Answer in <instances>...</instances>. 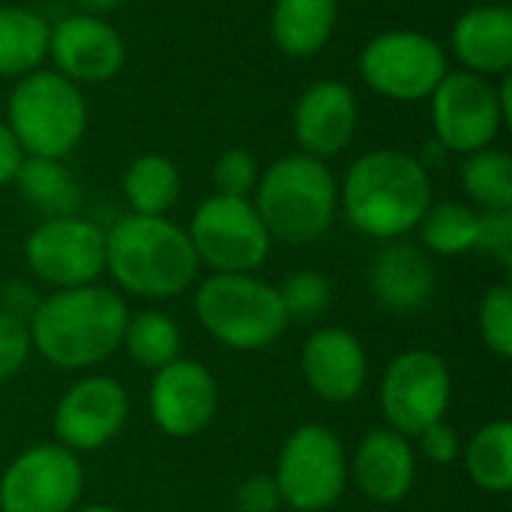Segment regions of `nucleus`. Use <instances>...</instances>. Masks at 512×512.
<instances>
[{
    "instance_id": "16",
    "label": "nucleus",
    "mask_w": 512,
    "mask_h": 512,
    "mask_svg": "<svg viewBox=\"0 0 512 512\" xmlns=\"http://www.w3.org/2000/svg\"><path fill=\"white\" fill-rule=\"evenodd\" d=\"M51 69L81 84H105L126 66V42L120 30L96 15L72 12L51 27L48 36Z\"/></svg>"
},
{
    "instance_id": "41",
    "label": "nucleus",
    "mask_w": 512,
    "mask_h": 512,
    "mask_svg": "<svg viewBox=\"0 0 512 512\" xmlns=\"http://www.w3.org/2000/svg\"><path fill=\"white\" fill-rule=\"evenodd\" d=\"M471 3H507V0H471Z\"/></svg>"
},
{
    "instance_id": "23",
    "label": "nucleus",
    "mask_w": 512,
    "mask_h": 512,
    "mask_svg": "<svg viewBox=\"0 0 512 512\" xmlns=\"http://www.w3.org/2000/svg\"><path fill=\"white\" fill-rule=\"evenodd\" d=\"M12 183L24 198V204L36 210L42 219L72 216L81 207V186L75 174L63 165V159L24 156Z\"/></svg>"
},
{
    "instance_id": "9",
    "label": "nucleus",
    "mask_w": 512,
    "mask_h": 512,
    "mask_svg": "<svg viewBox=\"0 0 512 512\" xmlns=\"http://www.w3.org/2000/svg\"><path fill=\"white\" fill-rule=\"evenodd\" d=\"M429 114L435 141L456 156L495 147L501 129L512 120L498 93V78L450 69L432 90Z\"/></svg>"
},
{
    "instance_id": "25",
    "label": "nucleus",
    "mask_w": 512,
    "mask_h": 512,
    "mask_svg": "<svg viewBox=\"0 0 512 512\" xmlns=\"http://www.w3.org/2000/svg\"><path fill=\"white\" fill-rule=\"evenodd\" d=\"M180 168L165 153H144L129 162L123 174V198L129 213L138 216H168L180 201Z\"/></svg>"
},
{
    "instance_id": "13",
    "label": "nucleus",
    "mask_w": 512,
    "mask_h": 512,
    "mask_svg": "<svg viewBox=\"0 0 512 512\" xmlns=\"http://www.w3.org/2000/svg\"><path fill=\"white\" fill-rule=\"evenodd\" d=\"M81 495V459L57 441L21 450L0 474V512H72Z\"/></svg>"
},
{
    "instance_id": "31",
    "label": "nucleus",
    "mask_w": 512,
    "mask_h": 512,
    "mask_svg": "<svg viewBox=\"0 0 512 512\" xmlns=\"http://www.w3.org/2000/svg\"><path fill=\"white\" fill-rule=\"evenodd\" d=\"M477 330L483 345L501 357H512V288L510 282L492 285L477 306Z\"/></svg>"
},
{
    "instance_id": "30",
    "label": "nucleus",
    "mask_w": 512,
    "mask_h": 512,
    "mask_svg": "<svg viewBox=\"0 0 512 512\" xmlns=\"http://www.w3.org/2000/svg\"><path fill=\"white\" fill-rule=\"evenodd\" d=\"M276 288L291 324H315L333 303L330 279L318 270H291Z\"/></svg>"
},
{
    "instance_id": "6",
    "label": "nucleus",
    "mask_w": 512,
    "mask_h": 512,
    "mask_svg": "<svg viewBox=\"0 0 512 512\" xmlns=\"http://www.w3.org/2000/svg\"><path fill=\"white\" fill-rule=\"evenodd\" d=\"M87 99L57 69H36L15 81L6 102V126L24 156L66 159L87 132Z\"/></svg>"
},
{
    "instance_id": "32",
    "label": "nucleus",
    "mask_w": 512,
    "mask_h": 512,
    "mask_svg": "<svg viewBox=\"0 0 512 512\" xmlns=\"http://www.w3.org/2000/svg\"><path fill=\"white\" fill-rule=\"evenodd\" d=\"M258 177H261L258 159L243 147H231L219 153L210 171L216 195H231V198H252Z\"/></svg>"
},
{
    "instance_id": "2",
    "label": "nucleus",
    "mask_w": 512,
    "mask_h": 512,
    "mask_svg": "<svg viewBox=\"0 0 512 512\" xmlns=\"http://www.w3.org/2000/svg\"><path fill=\"white\" fill-rule=\"evenodd\" d=\"M435 201L432 171L408 150L378 147L357 156L339 186L348 225L378 243L405 240Z\"/></svg>"
},
{
    "instance_id": "39",
    "label": "nucleus",
    "mask_w": 512,
    "mask_h": 512,
    "mask_svg": "<svg viewBox=\"0 0 512 512\" xmlns=\"http://www.w3.org/2000/svg\"><path fill=\"white\" fill-rule=\"evenodd\" d=\"M72 3H75V9H78V12H84V15L105 18V15H111L123 0H72Z\"/></svg>"
},
{
    "instance_id": "11",
    "label": "nucleus",
    "mask_w": 512,
    "mask_h": 512,
    "mask_svg": "<svg viewBox=\"0 0 512 512\" xmlns=\"http://www.w3.org/2000/svg\"><path fill=\"white\" fill-rule=\"evenodd\" d=\"M453 405V375L441 354L408 348L396 354L378 384V408L387 429L417 438L426 426L447 417Z\"/></svg>"
},
{
    "instance_id": "27",
    "label": "nucleus",
    "mask_w": 512,
    "mask_h": 512,
    "mask_svg": "<svg viewBox=\"0 0 512 512\" xmlns=\"http://www.w3.org/2000/svg\"><path fill=\"white\" fill-rule=\"evenodd\" d=\"M465 471L486 495H507L512 489V426L492 420L480 426L465 444Z\"/></svg>"
},
{
    "instance_id": "26",
    "label": "nucleus",
    "mask_w": 512,
    "mask_h": 512,
    "mask_svg": "<svg viewBox=\"0 0 512 512\" xmlns=\"http://www.w3.org/2000/svg\"><path fill=\"white\" fill-rule=\"evenodd\" d=\"M120 348L138 369L156 372L180 357L183 333H180V324L165 309L150 306V309L129 312Z\"/></svg>"
},
{
    "instance_id": "22",
    "label": "nucleus",
    "mask_w": 512,
    "mask_h": 512,
    "mask_svg": "<svg viewBox=\"0 0 512 512\" xmlns=\"http://www.w3.org/2000/svg\"><path fill=\"white\" fill-rule=\"evenodd\" d=\"M339 24V0H273L270 36L288 57L321 54Z\"/></svg>"
},
{
    "instance_id": "28",
    "label": "nucleus",
    "mask_w": 512,
    "mask_h": 512,
    "mask_svg": "<svg viewBox=\"0 0 512 512\" xmlns=\"http://www.w3.org/2000/svg\"><path fill=\"white\" fill-rule=\"evenodd\" d=\"M480 210L462 201H432L423 213L417 234L420 246L438 258H459L474 252Z\"/></svg>"
},
{
    "instance_id": "17",
    "label": "nucleus",
    "mask_w": 512,
    "mask_h": 512,
    "mask_svg": "<svg viewBox=\"0 0 512 512\" xmlns=\"http://www.w3.org/2000/svg\"><path fill=\"white\" fill-rule=\"evenodd\" d=\"M306 387L327 405L357 402L369 381V354L345 327H315L300 348Z\"/></svg>"
},
{
    "instance_id": "14",
    "label": "nucleus",
    "mask_w": 512,
    "mask_h": 512,
    "mask_svg": "<svg viewBox=\"0 0 512 512\" xmlns=\"http://www.w3.org/2000/svg\"><path fill=\"white\" fill-rule=\"evenodd\" d=\"M129 423V393L111 375H81L54 405V441L75 456L108 447Z\"/></svg>"
},
{
    "instance_id": "19",
    "label": "nucleus",
    "mask_w": 512,
    "mask_h": 512,
    "mask_svg": "<svg viewBox=\"0 0 512 512\" xmlns=\"http://www.w3.org/2000/svg\"><path fill=\"white\" fill-rule=\"evenodd\" d=\"M348 474L363 492V498L375 504H399L411 495L417 483V450L414 441L381 426L369 429L354 456L348 459Z\"/></svg>"
},
{
    "instance_id": "15",
    "label": "nucleus",
    "mask_w": 512,
    "mask_h": 512,
    "mask_svg": "<svg viewBox=\"0 0 512 512\" xmlns=\"http://www.w3.org/2000/svg\"><path fill=\"white\" fill-rule=\"evenodd\" d=\"M147 408L162 435L180 441L195 438L213 423L219 411V384L204 363L177 357L153 372Z\"/></svg>"
},
{
    "instance_id": "18",
    "label": "nucleus",
    "mask_w": 512,
    "mask_h": 512,
    "mask_svg": "<svg viewBox=\"0 0 512 512\" xmlns=\"http://www.w3.org/2000/svg\"><path fill=\"white\" fill-rule=\"evenodd\" d=\"M357 123V93L336 78H321L309 84L294 105V141L300 153L324 162L339 156L354 141Z\"/></svg>"
},
{
    "instance_id": "1",
    "label": "nucleus",
    "mask_w": 512,
    "mask_h": 512,
    "mask_svg": "<svg viewBox=\"0 0 512 512\" xmlns=\"http://www.w3.org/2000/svg\"><path fill=\"white\" fill-rule=\"evenodd\" d=\"M129 303L117 288L81 285L42 294L27 321L33 351L60 372H87L120 351Z\"/></svg>"
},
{
    "instance_id": "35",
    "label": "nucleus",
    "mask_w": 512,
    "mask_h": 512,
    "mask_svg": "<svg viewBox=\"0 0 512 512\" xmlns=\"http://www.w3.org/2000/svg\"><path fill=\"white\" fill-rule=\"evenodd\" d=\"M414 441L420 447V456L426 462L438 465V468H447V465H453L462 456V438H459V432L447 420H438V423L426 426Z\"/></svg>"
},
{
    "instance_id": "10",
    "label": "nucleus",
    "mask_w": 512,
    "mask_h": 512,
    "mask_svg": "<svg viewBox=\"0 0 512 512\" xmlns=\"http://www.w3.org/2000/svg\"><path fill=\"white\" fill-rule=\"evenodd\" d=\"M186 234L198 264L213 273H255L264 267L273 249L252 198L213 192L195 207Z\"/></svg>"
},
{
    "instance_id": "7",
    "label": "nucleus",
    "mask_w": 512,
    "mask_h": 512,
    "mask_svg": "<svg viewBox=\"0 0 512 512\" xmlns=\"http://www.w3.org/2000/svg\"><path fill=\"white\" fill-rule=\"evenodd\" d=\"M273 480L291 512H327L351 483L342 438L324 423L297 426L279 450Z\"/></svg>"
},
{
    "instance_id": "4",
    "label": "nucleus",
    "mask_w": 512,
    "mask_h": 512,
    "mask_svg": "<svg viewBox=\"0 0 512 512\" xmlns=\"http://www.w3.org/2000/svg\"><path fill=\"white\" fill-rule=\"evenodd\" d=\"M252 204L273 243L309 246L330 234L339 213V180L324 159L288 153L270 162Z\"/></svg>"
},
{
    "instance_id": "40",
    "label": "nucleus",
    "mask_w": 512,
    "mask_h": 512,
    "mask_svg": "<svg viewBox=\"0 0 512 512\" xmlns=\"http://www.w3.org/2000/svg\"><path fill=\"white\" fill-rule=\"evenodd\" d=\"M72 512H120L117 507H111V504H78Z\"/></svg>"
},
{
    "instance_id": "29",
    "label": "nucleus",
    "mask_w": 512,
    "mask_h": 512,
    "mask_svg": "<svg viewBox=\"0 0 512 512\" xmlns=\"http://www.w3.org/2000/svg\"><path fill=\"white\" fill-rule=\"evenodd\" d=\"M459 183L480 210H512V159L501 147L462 156Z\"/></svg>"
},
{
    "instance_id": "38",
    "label": "nucleus",
    "mask_w": 512,
    "mask_h": 512,
    "mask_svg": "<svg viewBox=\"0 0 512 512\" xmlns=\"http://www.w3.org/2000/svg\"><path fill=\"white\" fill-rule=\"evenodd\" d=\"M21 162H24V150L12 135V129L6 126V120H0V186H9L15 180Z\"/></svg>"
},
{
    "instance_id": "37",
    "label": "nucleus",
    "mask_w": 512,
    "mask_h": 512,
    "mask_svg": "<svg viewBox=\"0 0 512 512\" xmlns=\"http://www.w3.org/2000/svg\"><path fill=\"white\" fill-rule=\"evenodd\" d=\"M39 300H42V294H39L30 282H21V279L6 282V285L0 288V312L18 318V321H24V324L33 318Z\"/></svg>"
},
{
    "instance_id": "24",
    "label": "nucleus",
    "mask_w": 512,
    "mask_h": 512,
    "mask_svg": "<svg viewBox=\"0 0 512 512\" xmlns=\"http://www.w3.org/2000/svg\"><path fill=\"white\" fill-rule=\"evenodd\" d=\"M51 24L30 6H0V78H24L48 60Z\"/></svg>"
},
{
    "instance_id": "3",
    "label": "nucleus",
    "mask_w": 512,
    "mask_h": 512,
    "mask_svg": "<svg viewBox=\"0 0 512 512\" xmlns=\"http://www.w3.org/2000/svg\"><path fill=\"white\" fill-rule=\"evenodd\" d=\"M105 273L120 294L165 303L198 282L201 264L186 228L168 216L126 213L105 231Z\"/></svg>"
},
{
    "instance_id": "8",
    "label": "nucleus",
    "mask_w": 512,
    "mask_h": 512,
    "mask_svg": "<svg viewBox=\"0 0 512 512\" xmlns=\"http://www.w3.org/2000/svg\"><path fill=\"white\" fill-rule=\"evenodd\" d=\"M357 72L363 84L381 99L426 102L450 72V57L435 36L399 27L384 30L363 45Z\"/></svg>"
},
{
    "instance_id": "33",
    "label": "nucleus",
    "mask_w": 512,
    "mask_h": 512,
    "mask_svg": "<svg viewBox=\"0 0 512 512\" xmlns=\"http://www.w3.org/2000/svg\"><path fill=\"white\" fill-rule=\"evenodd\" d=\"M474 252L486 255L498 267H512V210H480Z\"/></svg>"
},
{
    "instance_id": "34",
    "label": "nucleus",
    "mask_w": 512,
    "mask_h": 512,
    "mask_svg": "<svg viewBox=\"0 0 512 512\" xmlns=\"http://www.w3.org/2000/svg\"><path fill=\"white\" fill-rule=\"evenodd\" d=\"M30 330L24 321L0 312V384L12 381L30 360Z\"/></svg>"
},
{
    "instance_id": "12",
    "label": "nucleus",
    "mask_w": 512,
    "mask_h": 512,
    "mask_svg": "<svg viewBox=\"0 0 512 512\" xmlns=\"http://www.w3.org/2000/svg\"><path fill=\"white\" fill-rule=\"evenodd\" d=\"M24 264L51 291L93 285L105 273V228L81 213L42 219L24 240Z\"/></svg>"
},
{
    "instance_id": "36",
    "label": "nucleus",
    "mask_w": 512,
    "mask_h": 512,
    "mask_svg": "<svg viewBox=\"0 0 512 512\" xmlns=\"http://www.w3.org/2000/svg\"><path fill=\"white\" fill-rule=\"evenodd\" d=\"M234 504H237V512H279L285 507L273 474L246 477L234 492Z\"/></svg>"
},
{
    "instance_id": "21",
    "label": "nucleus",
    "mask_w": 512,
    "mask_h": 512,
    "mask_svg": "<svg viewBox=\"0 0 512 512\" xmlns=\"http://www.w3.org/2000/svg\"><path fill=\"white\" fill-rule=\"evenodd\" d=\"M450 51L465 72L501 78L512 69L510 3H471L450 30Z\"/></svg>"
},
{
    "instance_id": "5",
    "label": "nucleus",
    "mask_w": 512,
    "mask_h": 512,
    "mask_svg": "<svg viewBox=\"0 0 512 512\" xmlns=\"http://www.w3.org/2000/svg\"><path fill=\"white\" fill-rule=\"evenodd\" d=\"M192 309L213 342L240 354L276 345L291 327L279 288L255 273H210L195 282Z\"/></svg>"
},
{
    "instance_id": "20",
    "label": "nucleus",
    "mask_w": 512,
    "mask_h": 512,
    "mask_svg": "<svg viewBox=\"0 0 512 512\" xmlns=\"http://www.w3.org/2000/svg\"><path fill=\"white\" fill-rule=\"evenodd\" d=\"M366 279L375 300L396 315L423 312L438 291L432 255L420 243H408V240L384 243L375 252Z\"/></svg>"
}]
</instances>
